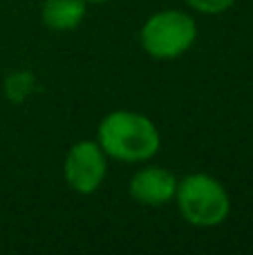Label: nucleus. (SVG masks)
<instances>
[{"label": "nucleus", "instance_id": "nucleus-1", "mask_svg": "<svg viewBox=\"0 0 253 255\" xmlns=\"http://www.w3.org/2000/svg\"><path fill=\"white\" fill-rule=\"evenodd\" d=\"M97 143L110 159L124 163H143L161 148V134L146 115L115 110L99 124Z\"/></svg>", "mask_w": 253, "mask_h": 255}, {"label": "nucleus", "instance_id": "nucleus-2", "mask_svg": "<svg viewBox=\"0 0 253 255\" xmlns=\"http://www.w3.org/2000/svg\"><path fill=\"white\" fill-rule=\"evenodd\" d=\"M182 217L197 229H213L220 226L231 213V197L222 181L206 172H191L182 177L175 193Z\"/></svg>", "mask_w": 253, "mask_h": 255}, {"label": "nucleus", "instance_id": "nucleus-3", "mask_svg": "<svg viewBox=\"0 0 253 255\" xmlns=\"http://www.w3.org/2000/svg\"><path fill=\"white\" fill-rule=\"evenodd\" d=\"M197 22L182 9H164L143 22L139 43L155 61H175L195 45Z\"/></svg>", "mask_w": 253, "mask_h": 255}, {"label": "nucleus", "instance_id": "nucleus-4", "mask_svg": "<svg viewBox=\"0 0 253 255\" xmlns=\"http://www.w3.org/2000/svg\"><path fill=\"white\" fill-rule=\"evenodd\" d=\"M63 175L70 190L79 195H92L101 188L108 175V154L97 141H76L70 145L63 161Z\"/></svg>", "mask_w": 253, "mask_h": 255}, {"label": "nucleus", "instance_id": "nucleus-5", "mask_svg": "<svg viewBox=\"0 0 253 255\" xmlns=\"http://www.w3.org/2000/svg\"><path fill=\"white\" fill-rule=\"evenodd\" d=\"M177 184L179 179L175 177L173 170L159 166H146L132 175L128 184V193L132 202H137L139 206L159 208L175 202Z\"/></svg>", "mask_w": 253, "mask_h": 255}, {"label": "nucleus", "instance_id": "nucleus-6", "mask_svg": "<svg viewBox=\"0 0 253 255\" xmlns=\"http://www.w3.org/2000/svg\"><path fill=\"white\" fill-rule=\"evenodd\" d=\"M88 13L85 0H43L40 20L52 31H72L83 22Z\"/></svg>", "mask_w": 253, "mask_h": 255}, {"label": "nucleus", "instance_id": "nucleus-7", "mask_svg": "<svg viewBox=\"0 0 253 255\" xmlns=\"http://www.w3.org/2000/svg\"><path fill=\"white\" fill-rule=\"evenodd\" d=\"M191 9L206 16H215V13H224L236 4V0H184Z\"/></svg>", "mask_w": 253, "mask_h": 255}, {"label": "nucleus", "instance_id": "nucleus-8", "mask_svg": "<svg viewBox=\"0 0 253 255\" xmlns=\"http://www.w3.org/2000/svg\"><path fill=\"white\" fill-rule=\"evenodd\" d=\"M88 4H103V2H110V0H85Z\"/></svg>", "mask_w": 253, "mask_h": 255}]
</instances>
